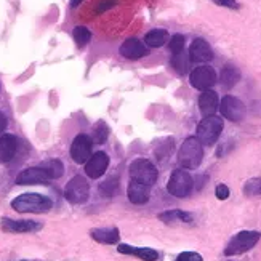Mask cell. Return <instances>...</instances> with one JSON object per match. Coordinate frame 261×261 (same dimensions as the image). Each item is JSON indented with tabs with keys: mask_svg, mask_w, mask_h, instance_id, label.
<instances>
[{
	"mask_svg": "<svg viewBox=\"0 0 261 261\" xmlns=\"http://www.w3.org/2000/svg\"><path fill=\"white\" fill-rule=\"evenodd\" d=\"M51 207V199L42 194H34V192H26L11 200V208L18 213H47Z\"/></svg>",
	"mask_w": 261,
	"mask_h": 261,
	"instance_id": "6da1fadb",
	"label": "cell"
},
{
	"mask_svg": "<svg viewBox=\"0 0 261 261\" xmlns=\"http://www.w3.org/2000/svg\"><path fill=\"white\" fill-rule=\"evenodd\" d=\"M203 144L199 141L197 136H189L181 144L178 151V164L181 168L196 170L203 161Z\"/></svg>",
	"mask_w": 261,
	"mask_h": 261,
	"instance_id": "7a4b0ae2",
	"label": "cell"
},
{
	"mask_svg": "<svg viewBox=\"0 0 261 261\" xmlns=\"http://www.w3.org/2000/svg\"><path fill=\"white\" fill-rule=\"evenodd\" d=\"M261 239V232L258 231H241L237 232L232 239L228 242L224 248V256H237L242 255L259 242Z\"/></svg>",
	"mask_w": 261,
	"mask_h": 261,
	"instance_id": "3957f363",
	"label": "cell"
},
{
	"mask_svg": "<svg viewBox=\"0 0 261 261\" xmlns=\"http://www.w3.org/2000/svg\"><path fill=\"white\" fill-rule=\"evenodd\" d=\"M224 122L218 116H210V117H203L200 123L197 125V138L202 144L212 146L218 141L220 135L223 132Z\"/></svg>",
	"mask_w": 261,
	"mask_h": 261,
	"instance_id": "277c9868",
	"label": "cell"
},
{
	"mask_svg": "<svg viewBox=\"0 0 261 261\" xmlns=\"http://www.w3.org/2000/svg\"><path fill=\"white\" fill-rule=\"evenodd\" d=\"M192 188H194V179L188 173L186 168H178L170 175V179L167 183V191L172 196L183 199L191 194Z\"/></svg>",
	"mask_w": 261,
	"mask_h": 261,
	"instance_id": "5b68a950",
	"label": "cell"
},
{
	"mask_svg": "<svg viewBox=\"0 0 261 261\" xmlns=\"http://www.w3.org/2000/svg\"><path fill=\"white\" fill-rule=\"evenodd\" d=\"M64 197L67 202L74 203V205H81L85 203L90 197V185L82 175H75L69 179V183L64 188Z\"/></svg>",
	"mask_w": 261,
	"mask_h": 261,
	"instance_id": "8992f818",
	"label": "cell"
},
{
	"mask_svg": "<svg viewBox=\"0 0 261 261\" xmlns=\"http://www.w3.org/2000/svg\"><path fill=\"white\" fill-rule=\"evenodd\" d=\"M130 176L135 181H140L143 185L152 186L157 178H159V172L152 162H149L147 159H136L130 164Z\"/></svg>",
	"mask_w": 261,
	"mask_h": 261,
	"instance_id": "52a82bcc",
	"label": "cell"
},
{
	"mask_svg": "<svg viewBox=\"0 0 261 261\" xmlns=\"http://www.w3.org/2000/svg\"><path fill=\"white\" fill-rule=\"evenodd\" d=\"M189 84L196 90H200V92L212 90V87L217 84V72L208 64L199 66L196 69H192V72L189 74Z\"/></svg>",
	"mask_w": 261,
	"mask_h": 261,
	"instance_id": "ba28073f",
	"label": "cell"
},
{
	"mask_svg": "<svg viewBox=\"0 0 261 261\" xmlns=\"http://www.w3.org/2000/svg\"><path fill=\"white\" fill-rule=\"evenodd\" d=\"M93 140L85 133H79L72 144H71V157L75 164H87V161L92 157L93 151Z\"/></svg>",
	"mask_w": 261,
	"mask_h": 261,
	"instance_id": "9c48e42d",
	"label": "cell"
},
{
	"mask_svg": "<svg viewBox=\"0 0 261 261\" xmlns=\"http://www.w3.org/2000/svg\"><path fill=\"white\" fill-rule=\"evenodd\" d=\"M220 111L223 117H226L231 122H241L245 117V105L239 98H236L232 95H226L220 101Z\"/></svg>",
	"mask_w": 261,
	"mask_h": 261,
	"instance_id": "30bf717a",
	"label": "cell"
},
{
	"mask_svg": "<svg viewBox=\"0 0 261 261\" xmlns=\"http://www.w3.org/2000/svg\"><path fill=\"white\" fill-rule=\"evenodd\" d=\"M50 179L51 178L47 173V170L39 165V167H29V168L22 170V172L16 176V185H21V186L47 185Z\"/></svg>",
	"mask_w": 261,
	"mask_h": 261,
	"instance_id": "8fae6325",
	"label": "cell"
},
{
	"mask_svg": "<svg viewBox=\"0 0 261 261\" xmlns=\"http://www.w3.org/2000/svg\"><path fill=\"white\" fill-rule=\"evenodd\" d=\"M109 167V157L106 152H95L92 154V157L88 159L87 164H85V173L88 178H92V179H98L101 178L105 173H106V170Z\"/></svg>",
	"mask_w": 261,
	"mask_h": 261,
	"instance_id": "7c38bea8",
	"label": "cell"
},
{
	"mask_svg": "<svg viewBox=\"0 0 261 261\" xmlns=\"http://www.w3.org/2000/svg\"><path fill=\"white\" fill-rule=\"evenodd\" d=\"M189 60L191 63H208L213 60V50L210 47V43L203 39H196L192 40L191 47H189Z\"/></svg>",
	"mask_w": 261,
	"mask_h": 261,
	"instance_id": "4fadbf2b",
	"label": "cell"
},
{
	"mask_svg": "<svg viewBox=\"0 0 261 261\" xmlns=\"http://www.w3.org/2000/svg\"><path fill=\"white\" fill-rule=\"evenodd\" d=\"M119 51L123 58H127V60H140V58H143V56L149 55V47H147L144 42L132 37V39H127L120 45Z\"/></svg>",
	"mask_w": 261,
	"mask_h": 261,
	"instance_id": "5bb4252c",
	"label": "cell"
},
{
	"mask_svg": "<svg viewBox=\"0 0 261 261\" xmlns=\"http://www.w3.org/2000/svg\"><path fill=\"white\" fill-rule=\"evenodd\" d=\"M2 229L7 232H37L42 229V224L31 220H11L4 218L2 220Z\"/></svg>",
	"mask_w": 261,
	"mask_h": 261,
	"instance_id": "9a60e30c",
	"label": "cell"
},
{
	"mask_svg": "<svg viewBox=\"0 0 261 261\" xmlns=\"http://www.w3.org/2000/svg\"><path fill=\"white\" fill-rule=\"evenodd\" d=\"M220 109V98L218 93L213 90H205L199 96V111L203 117L215 116V112Z\"/></svg>",
	"mask_w": 261,
	"mask_h": 261,
	"instance_id": "2e32d148",
	"label": "cell"
},
{
	"mask_svg": "<svg viewBox=\"0 0 261 261\" xmlns=\"http://www.w3.org/2000/svg\"><path fill=\"white\" fill-rule=\"evenodd\" d=\"M127 196H128V200L135 205H143L151 197V191H149V186L147 185H143L140 181H135L132 179L128 183V188H127Z\"/></svg>",
	"mask_w": 261,
	"mask_h": 261,
	"instance_id": "e0dca14e",
	"label": "cell"
},
{
	"mask_svg": "<svg viewBox=\"0 0 261 261\" xmlns=\"http://www.w3.org/2000/svg\"><path fill=\"white\" fill-rule=\"evenodd\" d=\"M117 252L122 255H133V256H138L143 261H155L159 259V252L154 250V248L149 247H133L128 244H120L117 247Z\"/></svg>",
	"mask_w": 261,
	"mask_h": 261,
	"instance_id": "ac0fdd59",
	"label": "cell"
},
{
	"mask_svg": "<svg viewBox=\"0 0 261 261\" xmlns=\"http://www.w3.org/2000/svg\"><path fill=\"white\" fill-rule=\"evenodd\" d=\"M18 149V140L15 135H2L0 136V162H10L15 157Z\"/></svg>",
	"mask_w": 261,
	"mask_h": 261,
	"instance_id": "d6986e66",
	"label": "cell"
},
{
	"mask_svg": "<svg viewBox=\"0 0 261 261\" xmlns=\"http://www.w3.org/2000/svg\"><path fill=\"white\" fill-rule=\"evenodd\" d=\"M90 236L92 239L99 242V244H105V245H112V244H117L120 239V234L117 228H96L90 231Z\"/></svg>",
	"mask_w": 261,
	"mask_h": 261,
	"instance_id": "ffe728a7",
	"label": "cell"
},
{
	"mask_svg": "<svg viewBox=\"0 0 261 261\" xmlns=\"http://www.w3.org/2000/svg\"><path fill=\"white\" fill-rule=\"evenodd\" d=\"M241 81V71L237 69L234 64H226L223 66L221 74H220V84L223 88L231 90L234 88Z\"/></svg>",
	"mask_w": 261,
	"mask_h": 261,
	"instance_id": "44dd1931",
	"label": "cell"
},
{
	"mask_svg": "<svg viewBox=\"0 0 261 261\" xmlns=\"http://www.w3.org/2000/svg\"><path fill=\"white\" fill-rule=\"evenodd\" d=\"M159 220L164 221L165 224H173V223H191L194 220V217H192V213L183 210H168L159 213Z\"/></svg>",
	"mask_w": 261,
	"mask_h": 261,
	"instance_id": "7402d4cb",
	"label": "cell"
},
{
	"mask_svg": "<svg viewBox=\"0 0 261 261\" xmlns=\"http://www.w3.org/2000/svg\"><path fill=\"white\" fill-rule=\"evenodd\" d=\"M168 40V32L165 29H152L144 36V43L149 48H159Z\"/></svg>",
	"mask_w": 261,
	"mask_h": 261,
	"instance_id": "603a6c76",
	"label": "cell"
},
{
	"mask_svg": "<svg viewBox=\"0 0 261 261\" xmlns=\"http://www.w3.org/2000/svg\"><path fill=\"white\" fill-rule=\"evenodd\" d=\"M40 167L47 170V173L50 175L51 179H58V178H61L63 173H64V165H63L61 161H58V159H51V161L42 162Z\"/></svg>",
	"mask_w": 261,
	"mask_h": 261,
	"instance_id": "cb8c5ba5",
	"label": "cell"
},
{
	"mask_svg": "<svg viewBox=\"0 0 261 261\" xmlns=\"http://www.w3.org/2000/svg\"><path fill=\"white\" fill-rule=\"evenodd\" d=\"M109 138V127L106 125L105 120H99L93 127V143L95 144H105Z\"/></svg>",
	"mask_w": 261,
	"mask_h": 261,
	"instance_id": "d4e9b609",
	"label": "cell"
},
{
	"mask_svg": "<svg viewBox=\"0 0 261 261\" xmlns=\"http://www.w3.org/2000/svg\"><path fill=\"white\" fill-rule=\"evenodd\" d=\"M72 37L77 43V47L84 48L85 45L90 42V39H92V32H90L85 26H75L72 31Z\"/></svg>",
	"mask_w": 261,
	"mask_h": 261,
	"instance_id": "484cf974",
	"label": "cell"
},
{
	"mask_svg": "<svg viewBox=\"0 0 261 261\" xmlns=\"http://www.w3.org/2000/svg\"><path fill=\"white\" fill-rule=\"evenodd\" d=\"M189 56L183 51L179 55H173V60H172V66L173 69L179 74H185L188 71V63H189Z\"/></svg>",
	"mask_w": 261,
	"mask_h": 261,
	"instance_id": "4316f807",
	"label": "cell"
},
{
	"mask_svg": "<svg viewBox=\"0 0 261 261\" xmlns=\"http://www.w3.org/2000/svg\"><path fill=\"white\" fill-rule=\"evenodd\" d=\"M168 48L173 55H179L185 51V36H181V34H175V36L170 39V43H168Z\"/></svg>",
	"mask_w": 261,
	"mask_h": 261,
	"instance_id": "83f0119b",
	"label": "cell"
},
{
	"mask_svg": "<svg viewBox=\"0 0 261 261\" xmlns=\"http://www.w3.org/2000/svg\"><path fill=\"white\" fill-rule=\"evenodd\" d=\"M244 192L247 196H261V178L248 179L244 186Z\"/></svg>",
	"mask_w": 261,
	"mask_h": 261,
	"instance_id": "f1b7e54d",
	"label": "cell"
},
{
	"mask_svg": "<svg viewBox=\"0 0 261 261\" xmlns=\"http://www.w3.org/2000/svg\"><path fill=\"white\" fill-rule=\"evenodd\" d=\"M175 261H203V258L196 252H183L176 256Z\"/></svg>",
	"mask_w": 261,
	"mask_h": 261,
	"instance_id": "f546056e",
	"label": "cell"
},
{
	"mask_svg": "<svg viewBox=\"0 0 261 261\" xmlns=\"http://www.w3.org/2000/svg\"><path fill=\"white\" fill-rule=\"evenodd\" d=\"M116 186H117L116 178H109L108 181H105L103 186H101V191H103L106 196H112V194H114V188Z\"/></svg>",
	"mask_w": 261,
	"mask_h": 261,
	"instance_id": "4dcf8cb0",
	"label": "cell"
},
{
	"mask_svg": "<svg viewBox=\"0 0 261 261\" xmlns=\"http://www.w3.org/2000/svg\"><path fill=\"white\" fill-rule=\"evenodd\" d=\"M229 194H231V191L226 185H218L217 189H215V196H217V199H220V200H226L229 197Z\"/></svg>",
	"mask_w": 261,
	"mask_h": 261,
	"instance_id": "1f68e13d",
	"label": "cell"
},
{
	"mask_svg": "<svg viewBox=\"0 0 261 261\" xmlns=\"http://www.w3.org/2000/svg\"><path fill=\"white\" fill-rule=\"evenodd\" d=\"M213 4H217L220 7H226V8H232V10L239 8V4H237L236 0H213Z\"/></svg>",
	"mask_w": 261,
	"mask_h": 261,
	"instance_id": "d6a6232c",
	"label": "cell"
},
{
	"mask_svg": "<svg viewBox=\"0 0 261 261\" xmlns=\"http://www.w3.org/2000/svg\"><path fill=\"white\" fill-rule=\"evenodd\" d=\"M116 5V0H103L99 5H98V8H96V11L98 13H103L105 10H108V8H111V7H114Z\"/></svg>",
	"mask_w": 261,
	"mask_h": 261,
	"instance_id": "836d02e7",
	"label": "cell"
},
{
	"mask_svg": "<svg viewBox=\"0 0 261 261\" xmlns=\"http://www.w3.org/2000/svg\"><path fill=\"white\" fill-rule=\"evenodd\" d=\"M7 125H8V120H7V117H5L4 112L0 111V136H2L4 132L7 130Z\"/></svg>",
	"mask_w": 261,
	"mask_h": 261,
	"instance_id": "e575fe53",
	"label": "cell"
},
{
	"mask_svg": "<svg viewBox=\"0 0 261 261\" xmlns=\"http://www.w3.org/2000/svg\"><path fill=\"white\" fill-rule=\"evenodd\" d=\"M79 4H82V0H71V7H72V8L77 7Z\"/></svg>",
	"mask_w": 261,
	"mask_h": 261,
	"instance_id": "d590c367",
	"label": "cell"
}]
</instances>
